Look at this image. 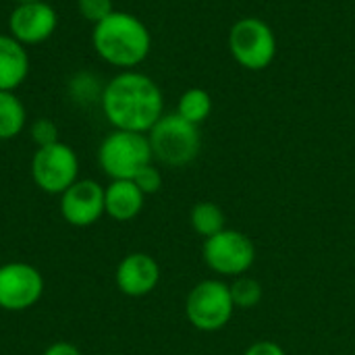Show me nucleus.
<instances>
[{
  "label": "nucleus",
  "instance_id": "1",
  "mask_svg": "<svg viewBox=\"0 0 355 355\" xmlns=\"http://www.w3.org/2000/svg\"><path fill=\"white\" fill-rule=\"evenodd\" d=\"M100 106L114 129L148 133L164 114V96L150 75L133 69L121 71L104 85Z\"/></svg>",
  "mask_w": 355,
  "mask_h": 355
},
{
  "label": "nucleus",
  "instance_id": "2",
  "mask_svg": "<svg viewBox=\"0 0 355 355\" xmlns=\"http://www.w3.org/2000/svg\"><path fill=\"white\" fill-rule=\"evenodd\" d=\"M92 46L110 67L133 71L148 58L152 50V35L141 19L125 10H114L94 25Z\"/></svg>",
  "mask_w": 355,
  "mask_h": 355
},
{
  "label": "nucleus",
  "instance_id": "3",
  "mask_svg": "<svg viewBox=\"0 0 355 355\" xmlns=\"http://www.w3.org/2000/svg\"><path fill=\"white\" fill-rule=\"evenodd\" d=\"M152 156L173 168L191 164L202 148L200 127L185 121L177 112H164L158 123L148 131Z\"/></svg>",
  "mask_w": 355,
  "mask_h": 355
},
{
  "label": "nucleus",
  "instance_id": "4",
  "mask_svg": "<svg viewBox=\"0 0 355 355\" xmlns=\"http://www.w3.org/2000/svg\"><path fill=\"white\" fill-rule=\"evenodd\" d=\"M152 160L148 133L114 129L98 148V164L112 181H133L144 166L152 164Z\"/></svg>",
  "mask_w": 355,
  "mask_h": 355
},
{
  "label": "nucleus",
  "instance_id": "5",
  "mask_svg": "<svg viewBox=\"0 0 355 355\" xmlns=\"http://www.w3.org/2000/svg\"><path fill=\"white\" fill-rule=\"evenodd\" d=\"M229 50L233 60L248 71H264L277 56V35L258 17H241L229 29Z\"/></svg>",
  "mask_w": 355,
  "mask_h": 355
},
{
  "label": "nucleus",
  "instance_id": "6",
  "mask_svg": "<svg viewBox=\"0 0 355 355\" xmlns=\"http://www.w3.org/2000/svg\"><path fill=\"white\" fill-rule=\"evenodd\" d=\"M235 312L231 289L220 279L200 281L185 300V316L189 324L202 333H216L225 329Z\"/></svg>",
  "mask_w": 355,
  "mask_h": 355
},
{
  "label": "nucleus",
  "instance_id": "7",
  "mask_svg": "<svg viewBox=\"0 0 355 355\" xmlns=\"http://www.w3.org/2000/svg\"><path fill=\"white\" fill-rule=\"evenodd\" d=\"M202 256L206 266L218 277H243L256 262V245L254 241L237 231L223 229L220 233L204 239Z\"/></svg>",
  "mask_w": 355,
  "mask_h": 355
},
{
  "label": "nucleus",
  "instance_id": "8",
  "mask_svg": "<svg viewBox=\"0 0 355 355\" xmlns=\"http://www.w3.org/2000/svg\"><path fill=\"white\" fill-rule=\"evenodd\" d=\"M77 175L79 158L75 150L62 141L37 148L31 158V177L35 185L50 196L64 193L77 181Z\"/></svg>",
  "mask_w": 355,
  "mask_h": 355
},
{
  "label": "nucleus",
  "instance_id": "9",
  "mask_svg": "<svg viewBox=\"0 0 355 355\" xmlns=\"http://www.w3.org/2000/svg\"><path fill=\"white\" fill-rule=\"evenodd\" d=\"M44 293L42 272L27 262L0 266V310L23 312L33 308Z\"/></svg>",
  "mask_w": 355,
  "mask_h": 355
},
{
  "label": "nucleus",
  "instance_id": "10",
  "mask_svg": "<svg viewBox=\"0 0 355 355\" xmlns=\"http://www.w3.org/2000/svg\"><path fill=\"white\" fill-rule=\"evenodd\" d=\"M58 25L54 6L46 0L15 4L8 15V33L23 46H35L52 37Z\"/></svg>",
  "mask_w": 355,
  "mask_h": 355
},
{
  "label": "nucleus",
  "instance_id": "11",
  "mask_svg": "<svg viewBox=\"0 0 355 355\" xmlns=\"http://www.w3.org/2000/svg\"><path fill=\"white\" fill-rule=\"evenodd\" d=\"M60 214L73 227H92L104 212V187L94 179H77L60 193Z\"/></svg>",
  "mask_w": 355,
  "mask_h": 355
},
{
  "label": "nucleus",
  "instance_id": "12",
  "mask_svg": "<svg viewBox=\"0 0 355 355\" xmlns=\"http://www.w3.org/2000/svg\"><path fill=\"white\" fill-rule=\"evenodd\" d=\"M114 281L119 291L127 297H144L156 289L160 281V266L150 254L133 252L119 262Z\"/></svg>",
  "mask_w": 355,
  "mask_h": 355
},
{
  "label": "nucleus",
  "instance_id": "13",
  "mask_svg": "<svg viewBox=\"0 0 355 355\" xmlns=\"http://www.w3.org/2000/svg\"><path fill=\"white\" fill-rule=\"evenodd\" d=\"M29 54L10 33H0V92H15L29 75Z\"/></svg>",
  "mask_w": 355,
  "mask_h": 355
},
{
  "label": "nucleus",
  "instance_id": "14",
  "mask_svg": "<svg viewBox=\"0 0 355 355\" xmlns=\"http://www.w3.org/2000/svg\"><path fill=\"white\" fill-rule=\"evenodd\" d=\"M144 202L146 196L133 181H110L104 187V212L119 223L133 220L141 212Z\"/></svg>",
  "mask_w": 355,
  "mask_h": 355
},
{
  "label": "nucleus",
  "instance_id": "15",
  "mask_svg": "<svg viewBox=\"0 0 355 355\" xmlns=\"http://www.w3.org/2000/svg\"><path fill=\"white\" fill-rule=\"evenodd\" d=\"M27 123V110L15 92H0V139L17 137Z\"/></svg>",
  "mask_w": 355,
  "mask_h": 355
},
{
  "label": "nucleus",
  "instance_id": "16",
  "mask_svg": "<svg viewBox=\"0 0 355 355\" xmlns=\"http://www.w3.org/2000/svg\"><path fill=\"white\" fill-rule=\"evenodd\" d=\"M175 112L179 116H183L185 121H189V123L200 127L210 116V112H212V98L202 87H189V89H185L181 94Z\"/></svg>",
  "mask_w": 355,
  "mask_h": 355
},
{
  "label": "nucleus",
  "instance_id": "17",
  "mask_svg": "<svg viewBox=\"0 0 355 355\" xmlns=\"http://www.w3.org/2000/svg\"><path fill=\"white\" fill-rule=\"evenodd\" d=\"M189 223L193 227V231L198 235H202L204 239L220 233L223 229H227V218L225 212L214 204V202H198L191 212H189Z\"/></svg>",
  "mask_w": 355,
  "mask_h": 355
},
{
  "label": "nucleus",
  "instance_id": "18",
  "mask_svg": "<svg viewBox=\"0 0 355 355\" xmlns=\"http://www.w3.org/2000/svg\"><path fill=\"white\" fill-rule=\"evenodd\" d=\"M69 96L77 102V104H94L100 102L102 98V89L104 85H100V79L89 73V71H79L69 79Z\"/></svg>",
  "mask_w": 355,
  "mask_h": 355
},
{
  "label": "nucleus",
  "instance_id": "19",
  "mask_svg": "<svg viewBox=\"0 0 355 355\" xmlns=\"http://www.w3.org/2000/svg\"><path fill=\"white\" fill-rule=\"evenodd\" d=\"M229 289H231V297H233L235 310L237 308L239 310H252V308H256L262 302V295H264L262 285L256 279L245 277V275L243 277H237L229 285Z\"/></svg>",
  "mask_w": 355,
  "mask_h": 355
},
{
  "label": "nucleus",
  "instance_id": "20",
  "mask_svg": "<svg viewBox=\"0 0 355 355\" xmlns=\"http://www.w3.org/2000/svg\"><path fill=\"white\" fill-rule=\"evenodd\" d=\"M77 8L83 15V19H87L94 25L114 12L112 0H77Z\"/></svg>",
  "mask_w": 355,
  "mask_h": 355
},
{
  "label": "nucleus",
  "instance_id": "21",
  "mask_svg": "<svg viewBox=\"0 0 355 355\" xmlns=\"http://www.w3.org/2000/svg\"><path fill=\"white\" fill-rule=\"evenodd\" d=\"M31 139L35 141L37 148H44V146H52L58 139V127L54 121L50 119H37L31 123Z\"/></svg>",
  "mask_w": 355,
  "mask_h": 355
},
{
  "label": "nucleus",
  "instance_id": "22",
  "mask_svg": "<svg viewBox=\"0 0 355 355\" xmlns=\"http://www.w3.org/2000/svg\"><path fill=\"white\" fill-rule=\"evenodd\" d=\"M133 183L141 189L144 196H154L162 187V175L154 164H148L133 177Z\"/></svg>",
  "mask_w": 355,
  "mask_h": 355
},
{
  "label": "nucleus",
  "instance_id": "23",
  "mask_svg": "<svg viewBox=\"0 0 355 355\" xmlns=\"http://www.w3.org/2000/svg\"><path fill=\"white\" fill-rule=\"evenodd\" d=\"M243 355H287L285 354V349L279 345V343H275V341H256V343H252Z\"/></svg>",
  "mask_w": 355,
  "mask_h": 355
},
{
  "label": "nucleus",
  "instance_id": "24",
  "mask_svg": "<svg viewBox=\"0 0 355 355\" xmlns=\"http://www.w3.org/2000/svg\"><path fill=\"white\" fill-rule=\"evenodd\" d=\"M44 355H81V352L73 345V343H54V345H50Z\"/></svg>",
  "mask_w": 355,
  "mask_h": 355
},
{
  "label": "nucleus",
  "instance_id": "25",
  "mask_svg": "<svg viewBox=\"0 0 355 355\" xmlns=\"http://www.w3.org/2000/svg\"><path fill=\"white\" fill-rule=\"evenodd\" d=\"M15 4H25V2H37V0H12Z\"/></svg>",
  "mask_w": 355,
  "mask_h": 355
}]
</instances>
